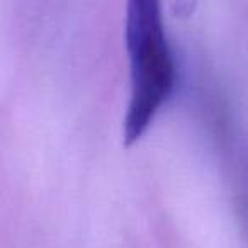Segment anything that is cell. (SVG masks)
<instances>
[{"instance_id": "1", "label": "cell", "mask_w": 248, "mask_h": 248, "mask_svg": "<svg viewBox=\"0 0 248 248\" xmlns=\"http://www.w3.org/2000/svg\"><path fill=\"white\" fill-rule=\"evenodd\" d=\"M124 39L129 60V102L124 145L131 146L155 121L175 87V62L167 39L162 0H128Z\"/></svg>"}, {"instance_id": "2", "label": "cell", "mask_w": 248, "mask_h": 248, "mask_svg": "<svg viewBox=\"0 0 248 248\" xmlns=\"http://www.w3.org/2000/svg\"><path fill=\"white\" fill-rule=\"evenodd\" d=\"M240 197H241V202H240L241 209H243V221L247 223V228H248V167H245L243 177H241Z\"/></svg>"}]
</instances>
